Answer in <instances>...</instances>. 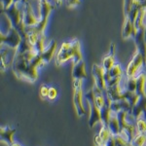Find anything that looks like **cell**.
Returning <instances> with one entry per match:
<instances>
[{
	"instance_id": "1",
	"label": "cell",
	"mask_w": 146,
	"mask_h": 146,
	"mask_svg": "<svg viewBox=\"0 0 146 146\" xmlns=\"http://www.w3.org/2000/svg\"><path fill=\"white\" fill-rule=\"evenodd\" d=\"M45 63L40 55H37L33 60H27L17 55L12 64V70L18 79L33 83L38 78L37 68Z\"/></svg>"
},
{
	"instance_id": "2",
	"label": "cell",
	"mask_w": 146,
	"mask_h": 146,
	"mask_svg": "<svg viewBox=\"0 0 146 146\" xmlns=\"http://www.w3.org/2000/svg\"><path fill=\"white\" fill-rule=\"evenodd\" d=\"M70 58L73 60V64L83 60L81 50H80V43L77 39L63 42L56 55V62L58 65H60L69 60Z\"/></svg>"
},
{
	"instance_id": "3",
	"label": "cell",
	"mask_w": 146,
	"mask_h": 146,
	"mask_svg": "<svg viewBox=\"0 0 146 146\" xmlns=\"http://www.w3.org/2000/svg\"><path fill=\"white\" fill-rule=\"evenodd\" d=\"M129 114L127 110H121L117 112L119 124H120V135H122L125 139H127L129 142H131L133 137L135 136V127L133 124L129 123L127 121V116Z\"/></svg>"
},
{
	"instance_id": "4",
	"label": "cell",
	"mask_w": 146,
	"mask_h": 146,
	"mask_svg": "<svg viewBox=\"0 0 146 146\" xmlns=\"http://www.w3.org/2000/svg\"><path fill=\"white\" fill-rule=\"evenodd\" d=\"M87 101H88V106L90 108V118H89V126L90 128H93L96 123L101 122V110L98 106L95 100V94L92 89L85 95Z\"/></svg>"
},
{
	"instance_id": "5",
	"label": "cell",
	"mask_w": 146,
	"mask_h": 146,
	"mask_svg": "<svg viewBox=\"0 0 146 146\" xmlns=\"http://www.w3.org/2000/svg\"><path fill=\"white\" fill-rule=\"evenodd\" d=\"M73 102L76 108L77 116H83L86 109L83 104V90H82V80H73Z\"/></svg>"
},
{
	"instance_id": "6",
	"label": "cell",
	"mask_w": 146,
	"mask_h": 146,
	"mask_svg": "<svg viewBox=\"0 0 146 146\" xmlns=\"http://www.w3.org/2000/svg\"><path fill=\"white\" fill-rule=\"evenodd\" d=\"M144 65L143 62V58L139 53V51H136L133 55V58L129 62V65L127 66L126 75L128 78H133V77H137V75L140 74V69Z\"/></svg>"
},
{
	"instance_id": "7",
	"label": "cell",
	"mask_w": 146,
	"mask_h": 146,
	"mask_svg": "<svg viewBox=\"0 0 146 146\" xmlns=\"http://www.w3.org/2000/svg\"><path fill=\"white\" fill-rule=\"evenodd\" d=\"M22 40V35L14 27H11L9 28L7 34L3 35L1 33V44L13 47V48H19Z\"/></svg>"
},
{
	"instance_id": "8",
	"label": "cell",
	"mask_w": 146,
	"mask_h": 146,
	"mask_svg": "<svg viewBox=\"0 0 146 146\" xmlns=\"http://www.w3.org/2000/svg\"><path fill=\"white\" fill-rule=\"evenodd\" d=\"M18 54V48L3 45L1 44V66L6 69L9 66H12L15 58Z\"/></svg>"
},
{
	"instance_id": "9",
	"label": "cell",
	"mask_w": 146,
	"mask_h": 146,
	"mask_svg": "<svg viewBox=\"0 0 146 146\" xmlns=\"http://www.w3.org/2000/svg\"><path fill=\"white\" fill-rule=\"evenodd\" d=\"M92 69H93L92 70V73H93L95 84L105 93L107 90V85H106V81H105V79H104V75H105V72H106L104 67L95 63V64L93 65Z\"/></svg>"
},
{
	"instance_id": "10",
	"label": "cell",
	"mask_w": 146,
	"mask_h": 146,
	"mask_svg": "<svg viewBox=\"0 0 146 146\" xmlns=\"http://www.w3.org/2000/svg\"><path fill=\"white\" fill-rule=\"evenodd\" d=\"M123 88H125V87H122L121 83H119V84L115 85V86L108 87L105 94H106V96L111 100V101L125 100L124 94H123V92H124Z\"/></svg>"
},
{
	"instance_id": "11",
	"label": "cell",
	"mask_w": 146,
	"mask_h": 146,
	"mask_svg": "<svg viewBox=\"0 0 146 146\" xmlns=\"http://www.w3.org/2000/svg\"><path fill=\"white\" fill-rule=\"evenodd\" d=\"M72 78L73 80H82L88 78V74L86 71V64H85L83 60L73 64Z\"/></svg>"
},
{
	"instance_id": "12",
	"label": "cell",
	"mask_w": 146,
	"mask_h": 146,
	"mask_svg": "<svg viewBox=\"0 0 146 146\" xmlns=\"http://www.w3.org/2000/svg\"><path fill=\"white\" fill-rule=\"evenodd\" d=\"M142 113H144L145 118H146V96H139V100H138L137 102L133 106L129 114H131L133 118L138 119Z\"/></svg>"
},
{
	"instance_id": "13",
	"label": "cell",
	"mask_w": 146,
	"mask_h": 146,
	"mask_svg": "<svg viewBox=\"0 0 146 146\" xmlns=\"http://www.w3.org/2000/svg\"><path fill=\"white\" fill-rule=\"evenodd\" d=\"M16 133L15 129H11L9 126L1 127L0 128V139L2 142H5L7 145L11 146L15 143L14 141V135Z\"/></svg>"
},
{
	"instance_id": "14",
	"label": "cell",
	"mask_w": 146,
	"mask_h": 146,
	"mask_svg": "<svg viewBox=\"0 0 146 146\" xmlns=\"http://www.w3.org/2000/svg\"><path fill=\"white\" fill-rule=\"evenodd\" d=\"M115 50H116V45H115V43H111L109 52L102 60V66L104 67L105 71L111 69L113 65L116 63L115 62Z\"/></svg>"
},
{
	"instance_id": "15",
	"label": "cell",
	"mask_w": 146,
	"mask_h": 146,
	"mask_svg": "<svg viewBox=\"0 0 146 146\" xmlns=\"http://www.w3.org/2000/svg\"><path fill=\"white\" fill-rule=\"evenodd\" d=\"M110 107H111V111L114 113H117V112L121 111V110H127V111H129V113H131V108H133V106L129 104V102L127 100H120L112 101Z\"/></svg>"
},
{
	"instance_id": "16",
	"label": "cell",
	"mask_w": 146,
	"mask_h": 146,
	"mask_svg": "<svg viewBox=\"0 0 146 146\" xmlns=\"http://www.w3.org/2000/svg\"><path fill=\"white\" fill-rule=\"evenodd\" d=\"M56 49V42L55 40H52L50 42V44H49L48 46H46L45 50L43 52H41L39 55L41 56V58L44 60V62L47 63V62H50L51 58H53L54 55H55Z\"/></svg>"
},
{
	"instance_id": "17",
	"label": "cell",
	"mask_w": 146,
	"mask_h": 146,
	"mask_svg": "<svg viewBox=\"0 0 146 146\" xmlns=\"http://www.w3.org/2000/svg\"><path fill=\"white\" fill-rule=\"evenodd\" d=\"M133 23H131V19L129 16H125L124 25L122 28V38L123 39H129V37H133Z\"/></svg>"
},
{
	"instance_id": "18",
	"label": "cell",
	"mask_w": 146,
	"mask_h": 146,
	"mask_svg": "<svg viewBox=\"0 0 146 146\" xmlns=\"http://www.w3.org/2000/svg\"><path fill=\"white\" fill-rule=\"evenodd\" d=\"M108 129H109L112 135H120V124H119L117 113L112 112L111 117H110V120H109V124H108Z\"/></svg>"
},
{
	"instance_id": "19",
	"label": "cell",
	"mask_w": 146,
	"mask_h": 146,
	"mask_svg": "<svg viewBox=\"0 0 146 146\" xmlns=\"http://www.w3.org/2000/svg\"><path fill=\"white\" fill-rule=\"evenodd\" d=\"M136 79H137V83H136V94L139 95V96H146L144 91V87L146 83V73L141 72L139 75H137Z\"/></svg>"
},
{
	"instance_id": "20",
	"label": "cell",
	"mask_w": 146,
	"mask_h": 146,
	"mask_svg": "<svg viewBox=\"0 0 146 146\" xmlns=\"http://www.w3.org/2000/svg\"><path fill=\"white\" fill-rule=\"evenodd\" d=\"M122 74H123V71H122L121 65H120L119 63H115L111 69H109L108 71L105 72L104 79H105V81H106V83H107V82L109 81L111 78H113V77L119 76V75H122Z\"/></svg>"
},
{
	"instance_id": "21",
	"label": "cell",
	"mask_w": 146,
	"mask_h": 146,
	"mask_svg": "<svg viewBox=\"0 0 146 146\" xmlns=\"http://www.w3.org/2000/svg\"><path fill=\"white\" fill-rule=\"evenodd\" d=\"M123 94H124L125 100H128L131 106H133V105L138 101V100H139V95H137L136 92H131L129 90H124Z\"/></svg>"
},
{
	"instance_id": "22",
	"label": "cell",
	"mask_w": 146,
	"mask_h": 146,
	"mask_svg": "<svg viewBox=\"0 0 146 146\" xmlns=\"http://www.w3.org/2000/svg\"><path fill=\"white\" fill-rule=\"evenodd\" d=\"M136 83H137L136 77H133V78L127 77V80L125 81V88H126V90L131 92H136Z\"/></svg>"
},
{
	"instance_id": "23",
	"label": "cell",
	"mask_w": 146,
	"mask_h": 146,
	"mask_svg": "<svg viewBox=\"0 0 146 146\" xmlns=\"http://www.w3.org/2000/svg\"><path fill=\"white\" fill-rule=\"evenodd\" d=\"M98 135H100V137L104 141L105 143L107 142V140L110 138V136H111V133H110L109 129H108L107 126H105V125L102 124V126H101V129L100 131V133H98Z\"/></svg>"
},
{
	"instance_id": "24",
	"label": "cell",
	"mask_w": 146,
	"mask_h": 146,
	"mask_svg": "<svg viewBox=\"0 0 146 146\" xmlns=\"http://www.w3.org/2000/svg\"><path fill=\"white\" fill-rule=\"evenodd\" d=\"M145 142H146V135L145 133H138L137 135H135L133 141H131L133 146H143L145 144Z\"/></svg>"
},
{
	"instance_id": "25",
	"label": "cell",
	"mask_w": 146,
	"mask_h": 146,
	"mask_svg": "<svg viewBox=\"0 0 146 146\" xmlns=\"http://www.w3.org/2000/svg\"><path fill=\"white\" fill-rule=\"evenodd\" d=\"M136 131L138 133H146V121L143 118L136 119Z\"/></svg>"
},
{
	"instance_id": "26",
	"label": "cell",
	"mask_w": 146,
	"mask_h": 146,
	"mask_svg": "<svg viewBox=\"0 0 146 146\" xmlns=\"http://www.w3.org/2000/svg\"><path fill=\"white\" fill-rule=\"evenodd\" d=\"M115 137V142H116L117 146H133V143L129 142L127 139H125L122 135H114Z\"/></svg>"
},
{
	"instance_id": "27",
	"label": "cell",
	"mask_w": 146,
	"mask_h": 146,
	"mask_svg": "<svg viewBox=\"0 0 146 146\" xmlns=\"http://www.w3.org/2000/svg\"><path fill=\"white\" fill-rule=\"evenodd\" d=\"M135 0H124V15L128 16L133 8V4Z\"/></svg>"
},
{
	"instance_id": "28",
	"label": "cell",
	"mask_w": 146,
	"mask_h": 146,
	"mask_svg": "<svg viewBox=\"0 0 146 146\" xmlns=\"http://www.w3.org/2000/svg\"><path fill=\"white\" fill-rule=\"evenodd\" d=\"M49 91H50V87H47L46 85H42L41 88L39 90V94L41 98H46L49 96Z\"/></svg>"
},
{
	"instance_id": "29",
	"label": "cell",
	"mask_w": 146,
	"mask_h": 146,
	"mask_svg": "<svg viewBox=\"0 0 146 146\" xmlns=\"http://www.w3.org/2000/svg\"><path fill=\"white\" fill-rule=\"evenodd\" d=\"M122 81V75H119V76H116V77H113L107 82L106 85H107V88L108 87H112V86H115V85L121 83Z\"/></svg>"
},
{
	"instance_id": "30",
	"label": "cell",
	"mask_w": 146,
	"mask_h": 146,
	"mask_svg": "<svg viewBox=\"0 0 146 146\" xmlns=\"http://www.w3.org/2000/svg\"><path fill=\"white\" fill-rule=\"evenodd\" d=\"M14 3H15V0H1V5L4 10L10 8Z\"/></svg>"
},
{
	"instance_id": "31",
	"label": "cell",
	"mask_w": 146,
	"mask_h": 146,
	"mask_svg": "<svg viewBox=\"0 0 146 146\" xmlns=\"http://www.w3.org/2000/svg\"><path fill=\"white\" fill-rule=\"evenodd\" d=\"M56 96H58V91H56V89L54 88V87H50L48 98H49V100H54L56 98Z\"/></svg>"
},
{
	"instance_id": "32",
	"label": "cell",
	"mask_w": 146,
	"mask_h": 146,
	"mask_svg": "<svg viewBox=\"0 0 146 146\" xmlns=\"http://www.w3.org/2000/svg\"><path fill=\"white\" fill-rule=\"evenodd\" d=\"M80 0H66V6L68 8H74V7L80 5Z\"/></svg>"
},
{
	"instance_id": "33",
	"label": "cell",
	"mask_w": 146,
	"mask_h": 146,
	"mask_svg": "<svg viewBox=\"0 0 146 146\" xmlns=\"http://www.w3.org/2000/svg\"><path fill=\"white\" fill-rule=\"evenodd\" d=\"M105 146H117L116 145V142H115V137L114 135H111L110 136V138L107 140L106 144H105Z\"/></svg>"
},
{
	"instance_id": "34",
	"label": "cell",
	"mask_w": 146,
	"mask_h": 146,
	"mask_svg": "<svg viewBox=\"0 0 146 146\" xmlns=\"http://www.w3.org/2000/svg\"><path fill=\"white\" fill-rule=\"evenodd\" d=\"M11 146H21V145H20V144H18V143H16V142H15V143H14V144H12Z\"/></svg>"
},
{
	"instance_id": "35",
	"label": "cell",
	"mask_w": 146,
	"mask_h": 146,
	"mask_svg": "<svg viewBox=\"0 0 146 146\" xmlns=\"http://www.w3.org/2000/svg\"><path fill=\"white\" fill-rule=\"evenodd\" d=\"M145 40H146V28H145Z\"/></svg>"
}]
</instances>
